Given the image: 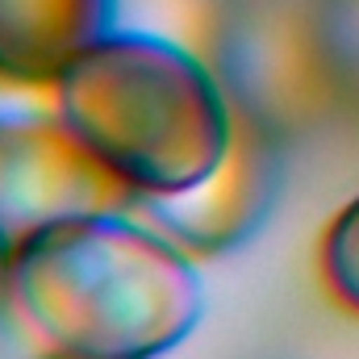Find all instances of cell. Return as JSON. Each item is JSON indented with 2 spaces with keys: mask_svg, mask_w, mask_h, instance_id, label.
I'll use <instances>...</instances> for the list:
<instances>
[{
  "mask_svg": "<svg viewBox=\"0 0 359 359\" xmlns=\"http://www.w3.org/2000/svg\"><path fill=\"white\" fill-rule=\"evenodd\" d=\"M8 313L46 347L80 359H159L201 313L192 255L138 213H96L13 247Z\"/></svg>",
  "mask_w": 359,
  "mask_h": 359,
  "instance_id": "obj_1",
  "label": "cell"
},
{
  "mask_svg": "<svg viewBox=\"0 0 359 359\" xmlns=\"http://www.w3.org/2000/svg\"><path fill=\"white\" fill-rule=\"evenodd\" d=\"M50 92L55 113L138 201L196 188L234 138L222 80L159 34L109 29Z\"/></svg>",
  "mask_w": 359,
  "mask_h": 359,
  "instance_id": "obj_2",
  "label": "cell"
},
{
  "mask_svg": "<svg viewBox=\"0 0 359 359\" xmlns=\"http://www.w3.org/2000/svg\"><path fill=\"white\" fill-rule=\"evenodd\" d=\"M138 196L59 117L0 113V234L8 247L96 213H134Z\"/></svg>",
  "mask_w": 359,
  "mask_h": 359,
  "instance_id": "obj_3",
  "label": "cell"
},
{
  "mask_svg": "<svg viewBox=\"0 0 359 359\" xmlns=\"http://www.w3.org/2000/svg\"><path fill=\"white\" fill-rule=\"evenodd\" d=\"M234 104V100H230ZM280 196V142L264 113L234 104V138L226 159L180 196L138 201V217L151 222L196 259L226 255L243 247Z\"/></svg>",
  "mask_w": 359,
  "mask_h": 359,
  "instance_id": "obj_4",
  "label": "cell"
},
{
  "mask_svg": "<svg viewBox=\"0 0 359 359\" xmlns=\"http://www.w3.org/2000/svg\"><path fill=\"white\" fill-rule=\"evenodd\" d=\"M113 17L117 0H0V84L55 88Z\"/></svg>",
  "mask_w": 359,
  "mask_h": 359,
  "instance_id": "obj_5",
  "label": "cell"
},
{
  "mask_svg": "<svg viewBox=\"0 0 359 359\" xmlns=\"http://www.w3.org/2000/svg\"><path fill=\"white\" fill-rule=\"evenodd\" d=\"M318 276H322V288L334 297V305L359 318V196L347 201L322 230Z\"/></svg>",
  "mask_w": 359,
  "mask_h": 359,
  "instance_id": "obj_6",
  "label": "cell"
},
{
  "mask_svg": "<svg viewBox=\"0 0 359 359\" xmlns=\"http://www.w3.org/2000/svg\"><path fill=\"white\" fill-rule=\"evenodd\" d=\"M8 268H13V247L0 234V313H8Z\"/></svg>",
  "mask_w": 359,
  "mask_h": 359,
  "instance_id": "obj_7",
  "label": "cell"
},
{
  "mask_svg": "<svg viewBox=\"0 0 359 359\" xmlns=\"http://www.w3.org/2000/svg\"><path fill=\"white\" fill-rule=\"evenodd\" d=\"M42 359H80V355H63V351H46Z\"/></svg>",
  "mask_w": 359,
  "mask_h": 359,
  "instance_id": "obj_8",
  "label": "cell"
}]
</instances>
